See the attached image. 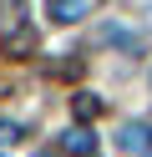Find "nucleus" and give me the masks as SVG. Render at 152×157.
<instances>
[{"mask_svg":"<svg viewBox=\"0 0 152 157\" xmlns=\"http://www.w3.org/2000/svg\"><path fill=\"white\" fill-rule=\"evenodd\" d=\"M117 147H122V157H152V127H142V122L122 127Z\"/></svg>","mask_w":152,"mask_h":157,"instance_id":"f257e3e1","label":"nucleus"},{"mask_svg":"<svg viewBox=\"0 0 152 157\" xmlns=\"http://www.w3.org/2000/svg\"><path fill=\"white\" fill-rule=\"evenodd\" d=\"M5 51H10V56H30V51H36V31H30V21H20V15L10 21V31H5Z\"/></svg>","mask_w":152,"mask_h":157,"instance_id":"f03ea898","label":"nucleus"},{"mask_svg":"<svg viewBox=\"0 0 152 157\" xmlns=\"http://www.w3.org/2000/svg\"><path fill=\"white\" fill-rule=\"evenodd\" d=\"M61 152L66 157H96V137L86 127H71V132H61Z\"/></svg>","mask_w":152,"mask_h":157,"instance_id":"7ed1b4c3","label":"nucleus"},{"mask_svg":"<svg viewBox=\"0 0 152 157\" xmlns=\"http://www.w3.org/2000/svg\"><path fill=\"white\" fill-rule=\"evenodd\" d=\"M46 15L56 25H76L81 15H86V0H46Z\"/></svg>","mask_w":152,"mask_h":157,"instance_id":"20e7f679","label":"nucleus"},{"mask_svg":"<svg viewBox=\"0 0 152 157\" xmlns=\"http://www.w3.org/2000/svg\"><path fill=\"white\" fill-rule=\"evenodd\" d=\"M71 106H76V117H81V122L101 117V96H96V91H76V96H71Z\"/></svg>","mask_w":152,"mask_h":157,"instance_id":"39448f33","label":"nucleus"},{"mask_svg":"<svg viewBox=\"0 0 152 157\" xmlns=\"http://www.w3.org/2000/svg\"><path fill=\"white\" fill-rule=\"evenodd\" d=\"M20 142V122H0V147H15Z\"/></svg>","mask_w":152,"mask_h":157,"instance_id":"423d86ee","label":"nucleus"},{"mask_svg":"<svg viewBox=\"0 0 152 157\" xmlns=\"http://www.w3.org/2000/svg\"><path fill=\"white\" fill-rule=\"evenodd\" d=\"M51 76H61V81H71V76H81V61H56V66H51Z\"/></svg>","mask_w":152,"mask_h":157,"instance_id":"0eeeda50","label":"nucleus"},{"mask_svg":"<svg viewBox=\"0 0 152 157\" xmlns=\"http://www.w3.org/2000/svg\"><path fill=\"white\" fill-rule=\"evenodd\" d=\"M41 157H51V152H41Z\"/></svg>","mask_w":152,"mask_h":157,"instance_id":"6e6552de","label":"nucleus"},{"mask_svg":"<svg viewBox=\"0 0 152 157\" xmlns=\"http://www.w3.org/2000/svg\"><path fill=\"white\" fill-rule=\"evenodd\" d=\"M0 157H5V152H0Z\"/></svg>","mask_w":152,"mask_h":157,"instance_id":"1a4fd4ad","label":"nucleus"}]
</instances>
